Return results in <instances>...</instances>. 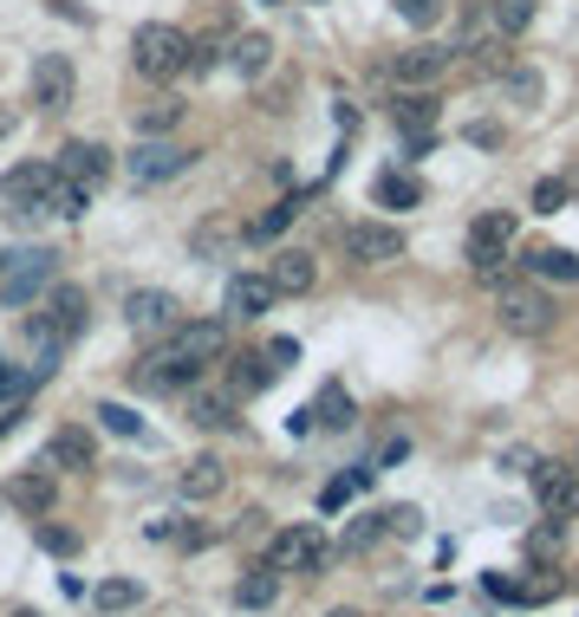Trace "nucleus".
Returning a JSON list of instances; mask_svg holds the SVG:
<instances>
[{
	"label": "nucleus",
	"mask_w": 579,
	"mask_h": 617,
	"mask_svg": "<svg viewBox=\"0 0 579 617\" xmlns=\"http://www.w3.org/2000/svg\"><path fill=\"white\" fill-rule=\"evenodd\" d=\"M138 598H144L138 579H105V585H98V612H131Z\"/></svg>",
	"instance_id": "obj_32"
},
{
	"label": "nucleus",
	"mask_w": 579,
	"mask_h": 617,
	"mask_svg": "<svg viewBox=\"0 0 579 617\" xmlns=\"http://www.w3.org/2000/svg\"><path fill=\"white\" fill-rule=\"evenodd\" d=\"M53 293V254H13L0 267V306H33Z\"/></svg>",
	"instance_id": "obj_7"
},
{
	"label": "nucleus",
	"mask_w": 579,
	"mask_h": 617,
	"mask_svg": "<svg viewBox=\"0 0 579 617\" xmlns=\"http://www.w3.org/2000/svg\"><path fill=\"white\" fill-rule=\"evenodd\" d=\"M228 66L241 71V78H261V71L274 66V40L267 33H234L228 40Z\"/></svg>",
	"instance_id": "obj_19"
},
{
	"label": "nucleus",
	"mask_w": 579,
	"mask_h": 617,
	"mask_svg": "<svg viewBox=\"0 0 579 617\" xmlns=\"http://www.w3.org/2000/svg\"><path fill=\"white\" fill-rule=\"evenodd\" d=\"M98 422H105L111 436H144V422L124 410V404H98Z\"/></svg>",
	"instance_id": "obj_40"
},
{
	"label": "nucleus",
	"mask_w": 579,
	"mask_h": 617,
	"mask_svg": "<svg viewBox=\"0 0 579 617\" xmlns=\"http://www.w3.org/2000/svg\"><path fill=\"white\" fill-rule=\"evenodd\" d=\"M534 494L554 520H573L579 514V462H540L534 469Z\"/></svg>",
	"instance_id": "obj_11"
},
{
	"label": "nucleus",
	"mask_w": 579,
	"mask_h": 617,
	"mask_svg": "<svg viewBox=\"0 0 579 617\" xmlns=\"http://www.w3.org/2000/svg\"><path fill=\"white\" fill-rule=\"evenodd\" d=\"M507 98H514V104H540V71L507 66Z\"/></svg>",
	"instance_id": "obj_39"
},
{
	"label": "nucleus",
	"mask_w": 579,
	"mask_h": 617,
	"mask_svg": "<svg viewBox=\"0 0 579 617\" xmlns=\"http://www.w3.org/2000/svg\"><path fill=\"white\" fill-rule=\"evenodd\" d=\"M502 469H507V475H534V469H540V455H534V449H507Z\"/></svg>",
	"instance_id": "obj_44"
},
{
	"label": "nucleus",
	"mask_w": 579,
	"mask_h": 617,
	"mask_svg": "<svg viewBox=\"0 0 579 617\" xmlns=\"http://www.w3.org/2000/svg\"><path fill=\"white\" fill-rule=\"evenodd\" d=\"M514 261V208H482L469 221V267L482 286H502Z\"/></svg>",
	"instance_id": "obj_1"
},
{
	"label": "nucleus",
	"mask_w": 579,
	"mask_h": 617,
	"mask_svg": "<svg viewBox=\"0 0 579 617\" xmlns=\"http://www.w3.org/2000/svg\"><path fill=\"white\" fill-rule=\"evenodd\" d=\"M391 7H397V20H404V26H417V33L443 20V0H391Z\"/></svg>",
	"instance_id": "obj_38"
},
{
	"label": "nucleus",
	"mask_w": 579,
	"mask_h": 617,
	"mask_svg": "<svg viewBox=\"0 0 579 617\" xmlns=\"http://www.w3.org/2000/svg\"><path fill=\"white\" fill-rule=\"evenodd\" d=\"M267 357H274V364H281V371H287L293 357H299V344H293V339H274V344H267Z\"/></svg>",
	"instance_id": "obj_47"
},
{
	"label": "nucleus",
	"mask_w": 579,
	"mask_h": 617,
	"mask_svg": "<svg viewBox=\"0 0 579 617\" xmlns=\"http://www.w3.org/2000/svg\"><path fill=\"white\" fill-rule=\"evenodd\" d=\"M85 202H91V189H85V183H66V176H59V183H53V196H46V208H53V214H66V221H78Z\"/></svg>",
	"instance_id": "obj_31"
},
{
	"label": "nucleus",
	"mask_w": 579,
	"mask_h": 617,
	"mask_svg": "<svg viewBox=\"0 0 579 617\" xmlns=\"http://www.w3.org/2000/svg\"><path fill=\"white\" fill-rule=\"evenodd\" d=\"M397 124H404V131H417V137H430L436 98H430V91H404V98H397Z\"/></svg>",
	"instance_id": "obj_29"
},
{
	"label": "nucleus",
	"mask_w": 579,
	"mask_h": 617,
	"mask_svg": "<svg viewBox=\"0 0 579 617\" xmlns=\"http://www.w3.org/2000/svg\"><path fill=\"white\" fill-rule=\"evenodd\" d=\"M0 436H7V429H0Z\"/></svg>",
	"instance_id": "obj_53"
},
{
	"label": "nucleus",
	"mask_w": 579,
	"mask_h": 617,
	"mask_svg": "<svg viewBox=\"0 0 579 617\" xmlns=\"http://www.w3.org/2000/svg\"><path fill=\"white\" fill-rule=\"evenodd\" d=\"M267 279H274V293L281 299H299V293H313V279H319V267H313V254H299V247H281L274 261H267Z\"/></svg>",
	"instance_id": "obj_17"
},
{
	"label": "nucleus",
	"mask_w": 579,
	"mask_h": 617,
	"mask_svg": "<svg viewBox=\"0 0 579 617\" xmlns=\"http://www.w3.org/2000/svg\"><path fill=\"white\" fill-rule=\"evenodd\" d=\"M326 617H364V612H352V605H339V612H326Z\"/></svg>",
	"instance_id": "obj_49"
},
{
	"label": "nucleus",
	"mask_w": 579,
	"mask_h": 617,
	"mask_svg": "<svg viewBox=\"0 0 579 617\" xmlns=\"http://www.w3.org/2000/svg\"><path fill=\"white\" fill-rule=\"evenodd\" d=\"M131 66L144 71V78H176V71H189V33L170 26V20L138 26V40H131Z\"/></svg>",
	"instance_id": "obj_3"
},
{
	"label": "nucleus",
	"mask_w": 579,
	"mask_h": 617,
	"mask_svg": "<svg viewBox=\"0 0 579 617\" xmlns=\"http://www.w3.org/2000/svg\"><path fill=\"white\" fill-rule=\"evenodd\" d=\"M502 326L514 339H547L554 332V299L527 279H507L502 286Z\"/></svg>",
	"instance_id": "obj_4"
},
{
	"label": "nucleus",
	"mask_w": 579,
	"mask_h": 617,
	"mask_svg": "<svg viewBox=\"0 0 579 617\" xmlns=\"http://www.w3.org/2000/svg\"><path fill=\"white\" fill-rule=\"evenodd\" d=\"M489 7H495L502 40H507V33H527V20H534V0H489Z\"/></svg>",
	"instance_id": "obj_36"
},
{
	"label": "nucleus",
	"mask_w": 579,
	"mask_h": 617,
	"mask_svg": "<svg viewBox=\"0 0 579 617\" xmlns=\"http://www.w3.org/2000/svg\"><path fill=\"white\" fill-rule=\"evenodd\" d=\"M274 299H281V293H274L267 274H234L228 279V319H261Z\"/></svg>",
	"instance_id": "obj_16"
},
{
	"label": "nucleus",
	"mask_w": 579,
	"mask_h": 617,
	"mask_svg": "<svg viewBox=\"0 0 579 617\" xmlns=\"http://www.w3.org/2000/svg\"><path fill=\"white\" fill-rule=\"evenodd\" d=\"M189 156H196V150H183V143H170V137H144L131 156H124V169H131L138 183H170V176L189 169Z\"/></svg>",
	"instance_id": "obj_9"
},
{
	"label": "nucleus",
	"mask_w": 579,
	"mask_h": 617,
	"mask_svg": "<svg viewBox=\"0 0 579 617\" xmlns=\"http://www.w3.org/2000/svg\"><path fill=\"white\" fill-rule=\"evenodd\" d=\"M560 202H567V183H554V176H547V183L534 189V214H554Z\"/></svg>",
	"instance_id": "obj_42"
},
{
	"label": "nucleus",
	"mask_w": 579,
	"mask_h": 617,
	"mask_svg": "<svg viewBox=\"0 0 579 617\" xmlns=\"http://www.w3.org/2000/svg\"><path fill=\"white\" fill-rule=\"evenodd\" d=\"M124 326H131L138 339H170V332L183 326V306H176L163 286H138V293L124 299Z\"/></svg>",
	"instance_id": "obj_6"
},
{
	"label": "nucleus",
	"mask_w": 579,
	"mask_h": 617,
	"mask_svg": "<svg viewBox=\"0 0 579 617\" xmlns=\"http://www.w3.org/2000/svg\"><path fill=\"white\" fill-rule=\"evenodd\" d=\"M13 617H40V612H13Z\"/></svg>",
	"instance_id": "obj_50"
},
{
	"label": "nucleus",
	"mask_w": 579,
	"mask_h": 617,
	"mask_svg": "<svg viewBox=\"0 0 579 617\" xmlns=\"http://www.w3.org/2000/svg\"><path fill=\"white\" fill-rule=\"evenodd\" d=\"M274 377H281V364H274L267 351H261V357H254V351H241V357H234V397H261Z\"/></svg>",
	"instance_id": "obj_22"
},
{
	"label": "nucleus",
	"mask_w": 579,
	"mask_h": 617,
	"mask_svg": "<svg viewBox=\"0 0 579 617\" xmlns=\"http://www.w3.org/2000/svg\"><path fill=\"white\" fill-rule=\"evenodd\" d=\"M267 7H281V0H267Z\"/></svg>",
	"instance_id": "obj_51"
},
{
	"label": "nucleus",
	"mask_w": 579,
	"mask_h": 617,
	"mask_svg": "<svg viewBox=\"0 0 579 617\" xmlns=\"http://www.w3.org/2000/svg\"><path fill=\"white\" fill-rule=\"evenodd\" d=\"M299 208H306V202H299V196H287V202H274L267 214H254V221H248V241H274V234H287Z\"/></svg>",
	"instance_id": "obj_28"
},
{
	"label": "nucleus",
	"mask_w": 579,
	"mask_h": 617,
	"mask_svg": "<svg viewBox=\"0 0 579 617\" xmlns=\"http://www.w3.org/2000/svg\"><path fill=\"white\" fill-rule=\"evenodd\" d=\"M234 234H248V228H234V221H209V228H196V254H203V261H216Z\"/></svg>",
	"instance_id": "obj_35"
},
{
	"label": "nucleus",
	"mask_w": 579,
	"mask_h": 617,
	"mask_svg": "<svg viewBox=\"0 0 579 617\" xmlns=\"http://www.w3.org/2000/svg\"><path fill=\"white\" fill-rule=\"evenodd\" d=\"M560 552H567V520H554V514H547V520L527 533V559L554 572V559H560Z\"/></svg>",
	"instance_id": "obj_25"
},
{
	"label": "nucleus",
	"mask_w": 579,
	"mask_h": 617,
	"mask_svg": "<svg viewBox=\"0 0 579 617\" xmlns=\"http://www.w3.org/2000/svg\"><path fill=\"white\" fill-rule=\"evenodd\" d=\"M449 66H456V53H449V46H411V53H397V59H391V78H397L404 91H430Z\"/></svg>",
	"instance_id": "obj_13"
},
{
	"label": "nucleus",
	"mask_w": 579,
	"mask_h": 617,
	"mask_svg": "<svg viewBox=\"0 0 579 617\" xmlns=\"http://www.w3.org/2000/svg\"><path fill=\"white\" fill-rule=\"evenodd\" d=\"M0 267H7V261H0Z\"/></svg>",
	"instance_id": "obj_52"
},
{
	"label": "nucleus",
	"mask_w": 579,
	"mask_h": 617,
	"mask_svg": "<svg viewBox=\"0 0 579 617\" xmlns=\"http://www.w3.org/2000/svg\"><path fill=\"white\" fill-rule=\"evenodd\" d=\"M85 312H91L85 286H53L46 306H40V319H33V344H40L46 357H59V351L85 332Z\"/></svg>",
	"instance_id": "obj_2"
},
{
	"label": "nucleus",
	"mask_w": 579,
	"mask_h": 617,
	"mask_svg": "<svg viewBox=\"0 0 579 617\" xmlns=\"http://www.w3.org/2000/svg\"><path fill=\"white\" fill-rule=\"evenodd\" d=\"M267 572H319L326 565V540H319V527L306 520V527H281L274 540H267V559H261Z\"/></svg>",
	"instance_id": "obj_5"
},
{
	"label": "nucleus",
	"mask_w": 579,
	"mask_h": 617,
	"mask_svg": "<svg viewBox=\"0 0 579 617\" xmlns=\"http://www.w3.org/2000/svg\"><path fill=\"white\" fill-rule=\"evenodd\" d=\"M73 91H78V78L66 53H40L33 59V104L40 111H73Z\"/></svg>",
	"instance_id": "obj_10"
},
{
	"label": "nucleus",
	"mask_w": 579,
	"mask_h": 617,
	"mask_svg": "<svg viewBox=\"0 0 579 617\" xmlns=\"http://www.w3.org/2000/svg\"><path fill=\"white\" fill-rule=\"evenodd\" d=\"M53 183H59V169H53V163H13V169L0 176V196H7L13 214H40L46 196H53Z\"/></svg>",
	"instance_id": "obj_8"
},
{
	"label": "nucleus",
	"mask_w": 579,
	"mask_h": 617,
	"mask_svg": "<svg viewBox=\"0 0 579 617\" xmlns=\"http://www.w3.org/2000/svg\"><path fill=\"white\" fill-rule=\"evenodd\" d=\"M527 267L547 279H579V254H567V247H527Z\"/></svg>",
	"instance_id": "obj_30"
},
{
	"label": "nucleus",
	"mask_w": 579,
	"mask_h": 617,
	"mask_svg": "<svg viewBox=\"0 0 579 617\" xmlns=\"http://www.w3.org/2000/svg\"><path fill=\"white\" fill-rule=\"evenodd\" d=\"M346 247H352L359 267H391V261L404 254V228H391V221H359V228L346 234Z\"/></svg>",
	"instance_id": "obj_12"
},
{
	"label": "nucleus",
	"mask_w": 579,
	"mask_h": 617,
	"mask_svg": "<svg viewBox=\"0 0 579 617\" xmlns=\"http://www.w3.org/2000/svg\"><path fill=\"white\" fill-rule=\"evenodd\" d=\"M391 527H384V514H359L352 527H346V552H364V547H378Z\"/></svg>",
	"instance_id": "obj_34"
},
{
	"label": "nucleus",
	"mask_w": 579,
	"mask_h": 617,
	"mask_svg": "<svg viewBox=\"0 0 579 617\" xmlns=\"http://www.w3.org/2000/svg\"><path fill=\"white\" fill-rule=\"evenodd\" d=\"M46 462L53 469H98V449H91V436L78 429V422H66V429H53V442H46Z\"/></svg>",
	"instance_id": "obj_18"
},
{
	"label": "nucleus",
	"mask_w": 579,
	"mask_h": 617,
	"mask_svg": "<svg viewBox=\"0 0 579 617\" xmlns=\"http://www.w3.org/2000/svg\"><path fill=\"white\" fill-rule=\"evenodd\" d=\"M13 390H20V377H13V371L0 364V397H13Z\"/></svg>",
	"instance_id": "obj_48"
},
{
	"label": "nucleus",
	"mask_w": 579,
	"mask_h": 617,
	"mask_svg": "<svg viewBox=\"0 0 579 617\" xmlns=\"http://www.w3.org/2000/svg\"><path fill=\"white\" fill-rule=\"evenodd\" d=\"M0 494H7V507L40 514V520H46V514H53V500H59V487H53V475H46V462H40V469H26V475H13Z\"/></svg>",
	"instance_id": "obj_15"
},
{
	"label": "nucleus",
	"mask_w": 579,
	"mask_h": 617,
	"mask_svg": "<svg viewBox=\"0 0 579 617\" xmlns=\"http://www.w3.org/2000/svg\"><path fill=\"white\" fill-rule=\"evenodd\" d=\"M371 202L378 208H417L424 202V183H417L411 169H384V176L371 183Z\"/></svg>",
	"instance_id": "obj_21"
},
{
	"label": "nucleus",
	"mask_w": 579,
	"mask_h": 617,
	"mask_svg": "<svg viewBox=\"0 0 579 617\" xmlns=\"http://www.w3.org/2000/svg\"><path fill=\"white\" fill-rule=\"evenodd\" d=\"M274 598H281V572H267V565H254V572L234 585V605H241V612H267Z\"/></svg>",
	"instance_id": "obj_24"
},
{
	"label": "nucleus",
	"mask_w": 579,
	"mask_h": 617,
	"mask_svg": "<svg viewBox=\"0 0 579 617\" xmlns=\"http://www.w3.org/2000/svg\"><path fill=\"white\" fill-rule=\"evenodd\" d=\"M176 124H183V98H150V104H138V131L144 137H163Z\"/></svg>",
	"instance_id": "obj_27"
},
{
	"label": "nucleus",
	"mask_w": 579,
	"mask_h": 617,
	"mask_svg": "<svg viewBox=\"0 0 579 617\" xmlns=\"http://www.w3.org/2000/svg\"><path fill=\"white\" fill-rule=\"evenodd\" d=\"M404 455H411V442H404V436H391V442H384V449H378V469H397V462H404Z\"/></svg>",
	"instance_id": "obj_45"
},
{
	"label": "nucleus",
	"mask_w": 579,
	"mask_h": 617,
	"mask_svg": "<svg viewBox=\"0 0 579 617\" xmlns=\"http://www.w3.org/2000/svg\"><path fill=\"white\" fill-rule=\"evenodd\" d=\"M364 475H371V469H352V475L326 481V494H319V507H326V514H339V507H346V500H352V494L364 487Z\"/></svg>",
	"instance_id": "obj_37"
},
{
	"label": "nucleus",
	"mask_w": 579,
	"mask_h": 617,
	"mask_svg": "<svg viewBox=\"0 0 579 617\" xmlns=\"http://www.w3.org/2000/svg\"><path fill=\"white\" fill-rule=\"evenodd\" d=\"M462 137H469V143H482V150H495V143H502V124H469Z\"/></svg>",
	"instance_id": "obj_46"
},
{
	"label": "nucleus",
	"mask_w": 579,
	"mask_h": 617,
	"mask_svg": "<svg viewBox=\"0 0 579 617\" xmlns=\"http://www.w3.org/2000/svg\"><path fill=\"white\" fill-rule=\"evenodd\" d=\"M352 397H346V384H326L319 390V404H313V429H352Z\"/></svg>",
	"instance_id": "obj_26"
},
{
	"label": "nucleus",
	"mask_w": 579,
	"mask_h": 617,
	"mask_svg": "<svg viewBox=\"0 0 579 617\" xmlns=\"http://www.w3.org/2000/svg\"><path fill=\"white\" fill-rule=\"evenodd\" d=\"M216 66H221L216 40H189V71H216Z\"/></svg>",
	"instance_id": "obj_41"
},
{
	"label": "nucleus",
	"mask_w": 579,
	"mask_h": 617,
	"mask_svg": "<svg viewBox=\"0 0 579 617\" xmlns=\"http://www.w3.org/2000/svg\"><path fill=\"white\" fill-rule=\"evenodd\" d=\"M40 547L66 559V552H78V533H66V527H40Z\"/></svg>",
	"instance_id": "obj_43"
},
{
	"label": "nucleus",
	"mask_w": 579,
	"mask_h": 617,
	"mask_svg": "<svg viewBox=\"0 0 579 617\" xmlns=\"http://www.w3.org/2000/svg\"><path fill=\"white\" fill-rule=\"evenodd\" d=\"M176 487H183V500H216L221 487H228V469H221L216 455H196V462L183 469V481H176Z\"/></svg>",
	"instance_id": "obj_20"
},
{
	"label": "nucleus",
	"mask_w": 579,
	"mask_h": 617,
	"mask_svg": "<svg viewBox=\"0 0 579 617\" xmlns=\"http://www.w3.org/2000/svg\"><path fill=\"white\" fill-rule=\"evenodd\" d=\"M189 422L196 429H234V390H196L189 397Z\"/></svg>",
	"instance_id": "obj_23"
},
{
	"label": "nucleus",
	"mask_w": 579,
	"mask_h": 617,
	"mask_svg": "<svg viewBox=\"0 0 579 617\" xmlns=\"http://www.w3.org/2000/svg\"><path fill=\"white\" fill-rule=\"evenodd\" d=\"M53 169L66 176V183H85V189H98L105 176H111V150L105 143H91V137H73L59 156H53Z\"/></svg>",
	"instance_id": "obj_14"
},
{
	"label": "nucleus",
	"mask_w": 579,
	"mask_h": 617,
	"mask_svg": "<svg viewBox=\"0 0 579 617\" xmlns=\"http://www.w3.org/2000/svg\"><path fill=\"white\" fill-rule=\"evenodd\" d=\"M554 592H560V579H554L547 565H534V579H521V585H514V605H547Z\"/></svg>",
	"instance_id": "obj_33"
}]
</instances>
